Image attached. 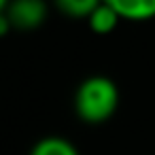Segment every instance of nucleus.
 Masks as SVG:
<instances>
[{
    "label": "nucleus",
    "mask_w": 155,
    "mask_h": 155,
    "mask_svg": "<svg viewBox=\"0 0 155 155\" xmlns=\"http://www.w3.org/2000/svg\"><path fill=\"white\" fill-rule=\"evenodd\" d=\"M74 113L83 123L98 125L108 121L119 108V87L110 77L91 74L74 91Z\"/></svg>",
    "instance_id": "nucleus-1"
},
{
    "label": "nucleus",
    "mask_w": 155,
    "mask_h": 155,
    "mask_svg": "<svg viewBox=\"0 0 155 155\" xmlns=\"http://www.w3.org/2000/svg\"><path fill=\"white\" fill-rule=\"evenodd\" d=\"M121 21H151L155 19V0H102Z\"/></svg>",
    "instance_id": "nucleus-3"
},
{
    "label": "nucleus",
    "mask_w": 155,
    "mask_h": 155,
    "mask_svg": "<svg viewBox=\"0 0 155 155\" xmlns=\"http://www.w3.org/2000/svg\"><path fill=\"white\" fill-rule=\"evenodd\" d=\"M30 155H79V149L62 136H45L30 149Z\"/></svg>",
    "instance_id": "nucleus-5"
},
{
    "label": "nucleus",
    "mask_w": 155,
    "mask_h": 155,
    "mask_svg": "<svg viewBox=\"0 0 155 155\" xmlns=\"http://www.w3.org/2000/svg\"><path fill=\"white\" fill-rule=\"evenodd\" d=\"M11 30H13V26H11L9 15L7 13H0V36H7Z\"/></svg>",
    "instance_id": "nucleus-7"
},
{
    "label": "nucleus",
    "mask_w": 155,
    "mask_h": 155,
    "mask_svg": "<svg viewBox=\"0 0 155 155\" xmlns=\"http://www.w3.org/2000/svg\"><path fill=\"white\" fill-rule=\"evenodd\" d=\"M119 21H121V17L108 7V5H100L89 17H87V26H89V30L94 32V34H100V36H106V34H110L117 26H119Z\"/></svg>",
    "instance_id": "nucleus-4"
},
{
    "label": "nucleus",
    "mask_w": 155,
    "mask_h": 155,
    "mask_svg": "<svg viewBox=\"0 0 155 155\" xmlns=\"http://www.w3.org/2000/svg\"><path fill=\"white\" fill-rule=\"evenodd\" d=\"M9 2H11V0H0V13H5V11H7Z\"/></svg>",
    "instance_id": "nucleus-8"
},
{
    "label": "nucleus",
    "mask_w": 155,
    "mask_h": 155,
    "mask_svg": "<svg viewBox=\"0 0 155 155\" xmlns=\"http://www.w3.org/2000/svg\"><path fill=\"white\" fill-rule=\"evenodd\" d=\"M55 9L70 19H85L102 5V0H53Z\"/></svg>",
    "instance_id": "nucleus-6"
},
{
    "label": "nucleus",
    "mask_w": 155,
    "mask_h": 155,
    "mask_svg": "<svg viewBox=\"0 0 155 155\" xmlns=\"http://www.w3.org/2000/svg\"><path fill=\"white\" fill-rule=\"evenodd\" d=\"M5 13L9 15L13 30L34 32L47 21L49 5L45 0H11Z\"/></svg>",
    "instance_id": "nucleus-2"
}]
</instances>
